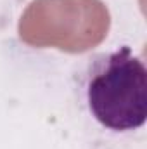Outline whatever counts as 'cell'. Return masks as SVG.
Masks as SVG:
<instances>
[{
  "instance_id": "6da1fadb",
  "label": "cell",
  "mask_w": 147,
  "mask_h": 149,
  "mask_svg": "<svg viewBox=\"0 0 147 149\" xmlns=\"http://www.w3.org/2000/svg\"><path fill=\"white\" fill-rule=\"evenodd\" d=\"M83 97L94 120L112 132H133L147 120V68L128 45L95 56L85 71Z\"/></svg>"
}]
</instances>
